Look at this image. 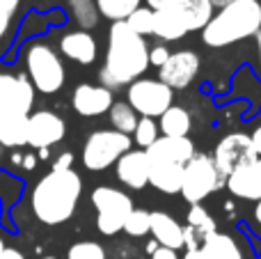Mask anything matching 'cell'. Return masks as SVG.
Instances as JSON below:
<instances>
[{
	"label": "cell",
	"instance_id": "6da1fadb",
	"mask_svg": "<svg viewBox=\"0 0 261 259\" xmlns=\"http://www.w3.org/2000/svg\"><path fill=\"white\" fill-rule=\"evenodd\" d=\"M149 67V46L144 37L135 35L126 21H115L108 32V50L101 69V83L108 90L130 85Z\"/></svg>",
	"mask_w": 261,
	"mask_h": 259
},
{
	"label": "cell",
	"instance_id": "7a4b0ae2",
	"mask_svg": "<svg viewBox=\"0 0 261 259\" xmlns=\"http://www.w3.org/2000/svg\"><path fill=\"white\" fill-rule=\"evenodd\" d=\"M83 195V179L76 170H50L35 184L30 209L44 225H62L73 216Z\"/></svg>",
	"mask_w": 261,
	"mask_h": 259
},
{
	"label": "cell",
	"instance_id": "3957f363",
	"mask_svg": "<svg viewBox=\"0 0 261 259\" xmlns=\"http://www.w3.org/2000/svg\"><path fill=\"white\" fill-rule=\"evenodd\" d=\"M261 30V3L259 0H234L222 7L202 30V39L211 48L236 44L248 37H257Z\"/></svg>",
	"mask_w": 261,
	"mask_h": 259
},
{
	"label": "cell",
	"instance_id": "277c9868",
	"mask_svg": "<svg viewBox=\"0 0 261 259\" xmlns=\"http://www.w3.org/2000/svg\"><path fill=\"white\" fill-rule=\"evenodd\" d=\"M25 71L35 92L41 94H55L67 81L62 60L48 44H32L25 50Z\"/></svg>",
	"mask_w": 261,
	"mask_h": 259
},
{
	"label": "cell",
	"instance_id": "5b68a950",
	"mask_svg": "<svg viewBox=\"0 0 261 259\" xmlns=\"http://www.w3.org/2000/svg\"><path fill=\"white\" fill-rule=\"evenodd\" d=\"M133 140L126 133H119L115 128L108 131H94L85 140L83 147V165L92 172H101L115 165L126 151H130Z\"/></svg>",
	"mask_w": 261,
	"mask_h": 259
},
{
	"label": "cell",
	"instance_id": "8992f818",
	"mask_svg": "<svg viewBox=\"0 0 261 259\" xmlns=\"http://www.w3.org/2000/svg\"><path fill=\"white\" fill-rule=\"evenodd\" d=\"M225 184H227V179L218 172L213 159H208L206 154H195L184 168L181 195L193 206V204H199L202 200H206L211 193H216Z\"/></svg>",
	"mask_w": 261,
	"mask_h": 259
},
{
	"label": "cell",
	"instance_id": "52a82bcc",
	"mask_svg": "<svg viewBox=\"0 0 261 259\" xmlns=\"http://www.w3.org/2000/svg\"><path fill=\"white\" fill-rule=\"evenodd\" d=\"M92 204L96 209V227L101 234L113 237L122 232L128 214L135 209L133 200L124 191L110 186H99L92 191Z\"/></svg>",
	"mask_w": 261,
	"mask_h": 259
},
{
	"label": "cell",
	"instance_id": "ba28073f",
	"mask_svg": "<svg viewBox=\"0 0 261 259\" xmlns=\"http://www.w3.org/2000/svg\"><path fill=\"white\" fill-rule=\"evenodd\" d=\"M172 94L174 92L165 83L153 81V78H138L130 83L126 92L130 108L149 119L161 117L165 110L172 108Z\"/></svg>",
	"mask_w": 261,
	"mask_h": 259
},
{
	"label": "cell",
	"instance_id": "9c48e42d",
	"mask_svg": "<svg viewBox=\"0 0 261 259\" xmlns=\"http://www.w3.org/2000/svg\"><path fill=\"white\" fill-rule=\"evenodd\" d=\"M259 156L252 147V140L245 133H229L218 142L216 151H213V163H216L218 172L222 177H229L231 172H236L239 168L254 163Z\"/></svg>",
	"mask_w": 261,
	"mask_h": 259
},
{
	"label": "cell",
	"instance_id": "30bf717a",
	"mask_svg": "<svg viewBox=\"0 0 261 259\" xmlns=\"http://www.w3.org/2000/svg\"><path fill=\"white\" fill-rule=\"evenodd\" d=\"M64 133H67V124L60 115L50 113V110H35L28 115L25 145L35 147V149H48L62 140Z\"/></svg>",
	"mask_w": 261,
	"mask_h": 259
},
{
	"label": "cell",
	"instance_id": "8fae6325",
	"mask_svg": "<svg viewBox=\"0 0 261 259\" xmlns=\"http://www.w3.org/2000/svg\"><path fill=\"white\" fill-rule=\"evenodd\" d=\"M32 103H35V87L28 76L0 73V110L28 117Z\"/></svg>",
	"mask_w": 261,
	"mask_h": 259
},
{
	"label": "cell",
	"instance_id": "7c38bea8",
	"mask_svg": "<svg viewBox=\"0 0 261 259\" xmlns=\"http://www.w3.org/2000/svg\"><path fill=\"white\" fill-rule=\"evenodd\" d=\"M199 71V55L195 50H176L170 53L167 62L161 67V83L170 90H184L195 81Z\"/></svg>",
	"mask_w": 261,
	"mask_h": 259
},
{
	"label": "cell",
	"instance_id": "4fadbf2b",
	"mask_svg": "<svg viewBox=\"0 0 261 259\" xmlns=\"http://www.w3.org/2000/svg\"><path fill=\"white\" fill-rule=\"evenodd\" d=\"M73 110L83 117H99V115L108 113L113 108L115 99H113V90L103 85H90V83H83L73 90L71 96Z\"/></svg>",
	"mask_w": 261,
	"mask_h": 259
},
{
	"label": "cell",
	"instance_id": "5bb4252c",
	"mask_svg": "<svg viewBox=\"0 0 261 259\" xmlns=\"http://www.w3.org/2000/svg\"><path fill=\"white\" fill-rule=\"evenodd\" d=\"M147 154V151H144ZM149 161V184L161 193H181V184H184V168L186 165L174 163V161L161 159V156L147 154Z\"/></svg>",
	"mask_w": 261,
	"mask_h": 259
},
{
	"label": "cell",
	"instance_id": "9a60e30c",
	"mask_svg": "<svg viewBox=\"0 0 261 259\" xmlns=\"http://www.w3.org/2000/svg\"><path fill=\"white\" fill-rule=\"evenodd\" d=\"M227 188L231 195L241 197V200H261V159H257L254 163L239 168L236 172H231L227 177Z\"/></svg>",
	"mask_w": 261,
	"mask_h": 259
},
{
	"label": "cell",
	"instance_id": "2e32d148",
	"mask_svg": "<svg viewBox=\"0 0 261 259\" xmlns=\"http://www.w3.org/2000/svg\"><path fill=\"white\" fill-rule=\"evenodd\" d=\"M117 179L128 188H144L149 184V161L144 149H130L117 161Z\"/></svg>",
	"mask_w": 261,
	"mask_h": 259
},
{
	"label": "cell",
	"instance_id": "e0dca14e",
	"mask_svg": "<svg viewBox=\"0 0 261 259\" xmlns=\"http://www.w3.org/2000/svg\"><path fill=\"white\" fill-rule=\"evenodd\" d=\"M176 14V18L181 21V25L186 28V32L204 30L206 23L213 18V5L211 0H174L170 7Z\"/></svg>",
	"mask_w": 261,
	"mask_h": 259
},
{
	"label": "cell",
	"instance_id": "ac0fdd59",
	"mask_svg": "<svg viewBox=\"0 0 261 259\" xmlns=\"http://www.w3.org/2000/svg\"><path fill=\"white\" fill-rule=\"evenodd\" d=\"M60 50L78 64H92L96 60V39L85 30H71L60 39Z\"/></svg>",
	"mask_w": 261,
	"mask_h": 259
},
{
	"label": "cell",
	"instance_id": "d6986e66",
	"mask_svg": "<svg viewBox=\"0 0 261 259\" xmlns=\"http://www.w3.org/2000/svg\"><path fill=\"white\" fill-rule=\"evenodd\" d=\"M149 218H151V229L149 232L153 234L156 243H161V248H167V250H174V252L179 248H184V227L170 214L151 211Z\"/></svg>",
	"mask_w": 261,
	"mask_h": 259
},
{
	"label": "cell",
	"instance_id": "ffe728a7",
	"mask_svg": "<svg viewBox=\"0 0 261 259\" xmlns=\"http://www.w3.org/2000/svg\"><path fill=\"white\" fill-rule=\"evenodd\" d=\"M144 151H147V154L161 156V159H167V161H174V163L186 165L195 156V145H193L190 138H165L163 136Z\"/></svg>",
	"mask_w": 261,
	"mask_h": 259
},
{
	"label": "cell",
	"instance_id": "44dd1931",
	"mask_svg": "<svg viewBox=\"0 0 261 259\" xmlns=\"http://www.w3.org/2000/svg\"><path fill=\"white\" fill-rule=\"evenodd\" d=\"M25 115H14L0 110V145L3 147H23L25 145Z\"/></svg>",
	"mask_w": 261,
	"mask_h": 259
},
{
	"label": "cell",
	"instance_id": "7402d4cb",
	"mask_svg": "<svg viewBox=\"0 0 261 259\" xmlns=\"http://www.w3.org/2000/svg\"><path fill=\"white\" fill-rule=\"evenodd\" d=\"M202 255L206 259H243V252L236 246V241L229 234H211L206 241L202 243Z\"/></svg>",
	"mask_w": 261,
	"mask_h": 259
},
{
	"label": "cell",
	"instance_id": "603a6c76",
	"mask_svg": "<svg viewBox=\"0 0 261 259\" xmlns=\"http://www.w3.org/2000/svg\"><path fill=\"white\" fill-rule=\"evenodd\" d=\"M165 138H188L190 133V115L188 110L179 108V106H172L170 110L161 115V126Z\"/></svg>",
	"mask_w": 261,
	"mask_h": 259
},
{
	"label": "cell",
	"instance_id": "cb8c5ba5",
	"mask_svg": "<svg viewBox=\"0 0 261 259\" xmlns=\"http://www.w3.org/2000/svg\"><path fill=\"white\" fill-rule=\"evenodd\" d=\"M153 35L161 37L165 41H176L181 37H186V28L181 25V21L176 18V14L172 9H161L153 12Z\"/></svg>",
	"mask_w": 261,
	"mask_h": 259
},
{
	"label": "cell",
	"instance_id": "d4e9b609",
	"mask_svg": "<svg viewBox=\"0 0 261 259\" xmlns=\"http://www.w3.org/2000/svg\"><path fill=\"white\" fill-rule=\"evenodd\" d=\"M69 5V14L73 16V21L81 25V30H92L99 23V7L96 0H67Z\"/></svg>",
	"mask_w": 261,
	"mask_h": 259
},
{
	"label": "cell",
	"instance_id": "484cf974",
	"mask_svg": "<svg viewBox=\"0 0 261 259\" xmlns=\"http://www.w3.org/2000/svg\"><path fill=\"white\" fill-rule=\"evenodd\" d=\"M108 115H110V124H113V128L119 131V133L130 136V133L135 131V126H138V113H135L128 103H124V101L113 103V108L108 110Z\"/></svg>",
	"mask_w": 261,
	"mask_h": 259
},
{
	"label": "cell",
	"instance_id": "4316f807",
	"mask_svg": "<svg viewBox=\"0 0 261 259\" xmlns=\"http://www.w3.org/2000/svg\"><path fill=\"white\" fill-rule=\"evenodd\" d=\"M188 227L193 229V232L197 234L202 241H206L211 234L218 232L213 216L208 214L202 204H193V206H190V211H188Z\"/></svg>",
	"mask_w": 261,
	"mask_h": 259
},
{
	"label": "cell",
	"instance_id": "83f0119b",
	"mask_svg": "<svg viewBox=\"0 0 261 259\" xmlns=\"http://www.w3.org/2000/svg\"><path fill=\"white\" fill-rule=\"evenodd\" d=\"M99 14L110 21H126L128 14L140 7V0H96Z\"/></svg>",
	"mask_w": 261,
	"mask_h": 259
},
{
	"label": "cell",
	"instance_id": "f1b7e54d",
	"mask_svg": "<svg viewBox=\"0 0 261 259\" xmlns=\"http://www.w3.org/2000/svg\"><path fill=\"white\" fill-rule=\"evenodd\" d=\"M126 25L135 32V35H140V37L153 35V9H149V7H138L135 12L128 14Z\"/></svg>",
	"mask_w": 261,
	"mask_h": 259
},
{
	"label": "cell",
	"instance_id": "f546056e",
	"mask_svg": "<svg viewBox=\"0 0 261 259\" xmlns=\"http://www.w3.org/2000/svg\"><path fill=\"white\" fill-rule=\"evenodd\" d=\"M151 229V218H149V211L144 209H133L128 214L126 223H124V232L128 237H144Z\"/></svg>",
	"mask_w": 261,
	"mask_h": 259
},
{
	"label": "cell",
	"instance_id": "4dcf8cb0",
	"mask_svg": "<svg viewBox=\"0 0 261 259\" xmlns=\"http://www.w3.org/2000/svg\"><path fill=\"white\" fill-rule=\"evenodd\" d=\"M158 124L153 122V119H149V117H142V119H138V126H135V145L138 147H144V149H149V147L153 145V142L158 140Z\"/></svg>",
	"mask_w": 261,
	"mask_h": 259
},
{
	"label": "cell",
	"instance_id": "1f68e13d",
	"mask_svg": "<svg viewBox=\"0 0 261 259\" xmlns=\"http://www.w3.org/2000/svg\"><path fill=\"white\" fill-rule=\"evenodd\" d=\"M67 259H106V250L94 241H81L69 248Z\"/></svg>",
	"mask_w": 261,
	"mask_h": 259
},
{
	"label": "cell",
	"instance_id": "d6a6232c",
	"mask_svg": "<svg viewBox=\"0 0 261 259\" xmlns=\"http://www.w3.org/2000/svg\"><path fill=\"white\" fill-rule=\"evenodd\" d=\"M18 5H21V0H0V41L7 35L9 25H12L14 16H16Z\"/></svg>",
	"mask_w": 261,
	"mask_h": 259
},
{
	"label": "cell",
	"instance_id": "836d02e7",
	"mask_svg": "<svg viewBox=\"0 0 261 259\" xmlns=\"http://www.w3.org/2000/svg\"><path fill=\"white\" fill-rule=\"evenodd\" d=\"M167 58H170V50H167L165 46L149 48V64H153V67H163V64L167 62Z\"/></svg>",
	"mask_w": 261,
	"mask_h": 259
},
{
	"label": "cell",
	"instance_id": "e575fe53",
	"mask_svg": "<svg viewBox=\"0 0 261 259\" xmlns=\"http://www.w3.org/2000/svg\"><path fill=\"white\" fill-rule=\"evenodd\" d=\"M71 165H73V154H71V151H64V154H60L58 159H55L53 170L62 172V170H71Z\"/></svg>",
	"mask_w": 261,
	"mask_h": 259
},
{
	"label": "cell",
	"instance_id": "d590c367",
	"mask_svg": "<svg viewBox=\"0 0 261 259\" xmlns=\"http://www.w3.org/2000/svg\"><path fill=\"white\" fill-rule=\"evenodd\" d=\"M147 3V7L149 9H153V12H161V9H165V7H170L174 0H144Z\"/></svg>",
	"mask_w": 261,
	"mask_h": 259
},
{
	"label": "cell",
	"instance_id": "8d00e7d4",
	"mask_svg": "<svg viewBox=\"0 0 261 259\" xmlns=\"http://www.w3.org/2000/svg\"><path fill=\"white\" fill-rule=\"evenodd\" d=\"M149 259H179L176 257L174 250H167V248H158L156 252H151V257Z\"/></svg>",
	"mask_w": 261,
	"mask_h": 259
},
{
	"label": "cell",
	"instance_id": "74e56055",
	"mask_svg": "<svg viewBox=\"0 0 261 259\" xmlns=\"http://www.w3.org/2000/svg\"><path fill=\"white\" fill-rule=\"evenodd\" d=\"M250 140H252V147H254V151H257V156L261 159V126L254 128V133L250 136Z\"/></svg>",
	"mask_w": 261,
	"mask_h": 259
},
{
	"label": "cell",
	"instance_id": "f35d334b",
	"mask_svg": "<svg viewBox=\"0 0 261 259\" xmlns=\"http://www.w3.org/2000/svg\"><path fill=\"white\" fill-rule=\"evenodd\" d=\"M0 259H25V255L21 250H16V248H5Z\"/></svg>",
	"mask_w": 261,
	"mask_h": 259
},
{
	"label": "cell",
	"instance_id": "ab89813d",
	"mask_svg": "<svg viewBox=\"0 0 261 259\" xmlns=\"http://www.w3.org/2000/svg\"><path fill=\"white\" fill-rule=\"evenodd\" d=\"M184 259H206V257L202 255V250H188L184 255Z\"/></svg>",
	"mask_w": 261,
	"mask_h": 259
},
{
	"label": "cell",
	"instance_id": "60d3db41",
	"mask_svg": "<svg viewBox=\"0 0 261 259\" xmlns=\"http://www.w3.org/2000/svg\"><path fill=\"white\" fill-rule=\"evenodd\" d=\"M23 165H25L28 170H32V168H35V156H32V154L23 156Z\"/></svg>",
	"mask_w": 261,
	"mask_h": 259
},
{
	"label": "cell",
	"instance_id": "b9f144b4",
	"mask_svg": "<svg viewBox=\"0 0 261 259\" xmlns=\"http://www.w3.org/2000/svg\"><path fill=\"white\" fill-rule=\"evenodd\" d=\"M229 3H234V0H211V5H213V9H222V7H227Z\"/></svg>",
	"mask_w": 261,
	"mask_h": 259
},
{
	"label": "cell",
	"instance_id": "7bdbcfd3",
	"mask_svg": "<svg viewBox=\"0 0 261 259\" xmlns=\"http://www.w3.org/2000/svg\"><path fill=\"white\" fill-rule=\"evenodd\" d=\"M254 220L261 225V200L257 202V206H254Z\"/></svg>",
	"mask_w": 261,
	"mask_h": 259
},
{
	"label": "cell",
	"instance_id": "ee69618b",
	"mask_svg": "<svg viewBox=\"0 0 261 259\" xmlns=\"http://www.w3.org/2000/svg\"><path fill=\"white\" fill-rule=\"evenodd\" d=\"M257 48H259V64H261V30L257 32Z\"/></svg>",
	"mask_w": 261,
	"mask_h": 259
},
{
	"label": "cell",
	"instance_id": "f6af8a7d",
	"mask_svg": "<svg viewBox=\"0 0 261 259\" xmlns=\"http://www.w3.org/2000/svg\"><path fill=\"white\" fill-rule=\"evenodd\" d=\"M39 156L41 159H48V149H39Z\"/></svg>",
	"mask_w": 261,
	"mask_h": 259
},
{
	"label": "cell",
	"instance_id": "bcb514c9",
	"mask_svg": "<svg viewBox=\"0 0 261 259\" xmlns=\"http://www.w3.org/2000/svg\"><path fill=\"white\" fill-rule=\"evenodd\" d=\"M5 248H7V246H5V241H3V239H0V255H3V250H5Z\"/></svg>",
	"mask_w": 261,
	"mask_h": 259
},
{
	"label": "cell",
	"instance_id": "7dc6e473",
	"mask_svg": "<svg viewBox=\"0 0 261 259\" xmlns=\"http://www.w3.org/2000/svg\"><path fill=\"white\" fill-rule=\"evenodd\" d=\"M41 259H58V257H41Z\"/></svg>",
	"mask_w": 261,
	"mask_h": 259
}]
</instances>
